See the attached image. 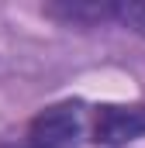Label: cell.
Segmentation results:
<instances>
[{"instance_id":"obj_1","label":"cell","mask_w":145,"mask_h":148,"mask_svg":"<svg viewBox=\"0 0 145 148\" xmlns=\"http://www.w3.org/2000/svg\"><path fill=\"white\" fill-rule=\"evenodd\" d=\"M86 131L83 121V103L66 100V103H52L35 121L28 124V148H76Z\"/></svg>"},{"instance_id":"obj_2","label":"cell","mask_w":145,"mask_h":148,"mask_svg":"<svg viewBox=\"0 0 145 148\" xmlns=\"http://www.w3.org/2000/svg\"><path fill=\"white\" fill-rule=\"evenodd\" d=\"M90 134L97 145H121L145 134V103H100L90 117Z\"/></svg>"},{"instance_id":"obj_3","label":"cell","mask_w":145,"mask_h":148,"mask_svg":"<svg viewBox=\"0 0 145 148\" xmlns=\"http://www.w3.org/2000/svg\"><path fill=\"white\" fill-rule=\"evenodd\" d=\"M110 17H117L124 28L145 35V0H128V3H114L110 7Z\"/></svg>"}]
</instances>
